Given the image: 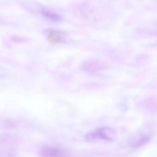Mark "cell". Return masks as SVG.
Wrapping results in <instances>:
<instances>
[{
    "instance_id": "obj_1",
    "label": "cell",
    "mask_w": 157,
    "mask_h": 157,
    "mask_svg": "<svg viewBox=\"0 0 157 157\" xmlns=\"http://www.w3.org/2000/svg\"><path fill=\"white\" fill-rule=\"evenodd\" d=\"M111 132L110 130L106 128H99L87 135L86 136V140L89 142L98 140L110 142L113 140V137L110 136Z\"/></svg>"
},
{
    "instance_id": "obj_2",
    "label": "cell",
    "mask_w": 157,
    "mask_h": 157,
    "mask_svg": "<svg viewBox=\"0 0 157 157\" xmlns=\"http://www.w3.org/2000/svg\"><path fill=\"white\" fill-rule=\"evenodd\" d=\"M48 40L53 45H60L64 42L65 34L63 31L57 29L49 30L47 35Z\"/></svg>"
},
{
    "instance_id": "obj_3",
    "label": "cell",
    "mask_w": 157,
    "mask_h": 157,
    "mask_svg": "<svg viewBox=\"0 0 157 157\" xmlns=\"http://www.w3.org/2000/svg\"><path fill=\"white\" fill-rule=\"evenodd\" d=\"M42 157H66L60 149L53 147H43L40 150Z\"/></svg>"
},
{
    "instance_id": "obj_4",
    "label": "cell",
    "mask_w": 157,
    "mask_h": 157,
    "mask_svg": "<svg viewBox=\"0 0 157 157\" xmlns=\"http://www.w3.org/2000/svg\"><path fill=\"white\" fill-rule=\"evenodd\" d=\"M41 13L46 19L52 22H59L62 19L59 15L49 10L43 9L41 11Z\"/></svg>"
},
{
    "instance_id": "obj_5",
    "label": "cell",
    "mask_w": 157,
    "mask_h": 157,
    "mask_svg": "<svg viewBox=\"0 0 157 157\" xmlns=\"http://www.w3.org/2000/svg\"><path fill=\"white\" fill-rule=\"evenodd\" d=\"M150 140V137L148 136H144L140 138L135 144L134 145V147H139L142 146L144 145L145 144L149 141Z\"/></svg>"
},
{
    "instance_id": "obj_6",
    "label": "cell",
    "mask_w": 157,
    "mask_h": 157,
    "mask_svg": "<svg viewBox=\"0 0 157 157\" xmlns=\"http://www.w3.org/2000/svg\"><path fill=\"white\" fill-rule=\"evenodd\" d=\"M13 40L15 41H16V42H21V41H22V40H21V39L16 37H13Z\"/></svg>"
}]
</instances>
